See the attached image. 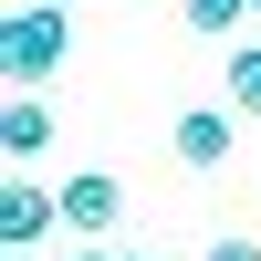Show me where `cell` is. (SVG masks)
I'll list each match as a JSON object with an SVG mask.
<instances>
[{"instance_id": "9c48e42d", "label": "cell", "mask_w": 261, "mask_h": 261, "mask_svg": "<svg viewBox=\"0 0 261 261\" xmlns=\"http://www.w3.org/2000/svg\"><path fill=\"white\" fill-rule=\"evenodd\" d=\"M63 261H115V251H63Z\"/></svg>"}, {"instance_id": "ba28073f", "label": "cell", "mask_w": 261, "mask_h": 261, "mask_svg": "<svg viewBox=\"0 0 261 261\" xmlns=\"http://www.w3.org/2000/svg\"><path fill=\"white\" fill-rule=\"evenodd\" d=\"M209 261H261V241H209Z\"/></svg>"}, {"instance_id": "277c9868", "label": "cell", "mask_w": 261, "mask_h": 261, "mask_svg": "<svg viewBox=\"0 0 261 261\" xmlns=\"http://www.w3.org/2000/svg\"><path fill=\"white\" fill-rule=\"evenodd\" d=\"M230 115H241V105H188V115L167 125V146H178L188 167H230V146H241V125H230Z\"/></svg>"}, {"instance_id": "3957f363", "label": "cell", "mask_w": 261, "mask_h": 261, "mask_svg": "<svg viewBox=\"0 0 261 261\" xmlns=\"http://www.w3.org/2000/svg\"><path fill=\"white\" fill-rule=\"evenodd\" d=\"M115 220H125V188L105 178V167H73V178H63V230H73V241H105Z\"/></svg>"}, {"instance_id": "52a82bcc", "label": "cell", "mask_w": 261, "mask_h": 261, "mask_svg": "<svg viewBox=\"0 0 261 261\" xmlns=\"http://www.w3.org/2000/svg\"><path fill=\"white\" fill-rule=\"evenodd\" d=\"M220 53H230V105L261 115V42H220Z\"/></svg>"}, {"instance_id": "7a4b0ae2", "label": "cell", "mask_w": 261, "mask_h": 261, "mask_svg": "<svg viewBox=\"0 0 261 261\" xmlns=\"http://www.w3.org/2000/svg\"><path fill=\"white\" fill-rule=\"evenodd\" d=\"M53 230H63V188H42V178H11V188H0V241H11V251H42Z\"/></svg>"}, {"instance_id": "30bf717a", "label": "cell", "mask_w": 261, "mask_h": 261, "mask_svg": "<svg viewBox=\"0 0 261 261\" xmlns=\"http://www.w3.org/2000/svg\"><path fill=\"white\" fill-rule=\"evenodd\" d=\"M125 261H146V251H125Z\"/></svg>"}, {"instance_id": "8992f818", "label": "cell", "mask_w": 261, "mask_h": 261, "mask_svg": "<svg viewBox=\"0 0 261 261\" xmlns=\"http://www.w3.org/2000/svg\"><path fill=\"white\" fill-rule=\"evenodd\" d=\"M261 11V0H178V21H188V32H199V42H241V21Z\"/></svg>"}, {"instance_id": "8fae6325", "label": "cell", "mask_w": 261, "mask_h": 261, "mask_svg": "<svg viewBox=\"0 0 261 261\" xmlns=\"http://www.w3.org/2000/svg\"><path fill=\"white\" fill-rule=\"evenodd\" d=\"M63 11H73V0H63Z\"/></svg>"}, {"instance_id": "6da1fadb", "label": "cell", "mask_w": 261, "mask_h": 261, "mask_svg": "<svg viewBox=\"0 0 261 261\" xmlns=\"http://www.w3.org/2000/svg\"><path fill=\"white\" fill-rule=\"evenodd\" d=\"M63 53H73V11H63V0H11V21H0V63H11V84H53Z\"/></svg>"}, {"instance_id": "5b68a950", "label": "cell", "mask_w": 261, "mask_h": 261, "mask_svg": "<svg viewBox=\"0 0 261 261\" xmlns=\"http://www.w3.org/2000/svg\"><path fill=\"white\" fill-rule=\"evenodd\" d=\"M0 146H11L21 167L53 146V105H42V84H11V115H0Z\"/></svg>"}]
</instances>
